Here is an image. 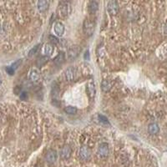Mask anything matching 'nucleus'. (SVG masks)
Returning a JSON list of instances; mask_svg holds the SVG:
<instances>
[{"mask_svg":"<svg viewBox=\"0 0 167 167\" xmlns=\"http://www.w3.org/2000/svg\"><path fill=\"white\" fill-rule=\"evenodd\" d=\"M71 153V148L69 145H64L62 148V150H61V151H60V155H61V157L63 159L67 160V159H69V158L70 157Z\"/></svg>","mask_w":167,"mask_h":167,"instance_id":"nucleus-13","label":"nucleus"},{"mask_svg":"<svg viewBox=\"0 0 167 167\" xmlns=\"http://www.w3.org/2000/svg\"><path fill=\"white\" fill-rule=\"evenodd\" d=\"M45 159H46V161L49 164H53V163L55 162L56 159H57V153L55 150H49L47 152L46 155H45Z\"/></svg>","mask_w":167,"mask_h":167,"instance_id":"nucleus-11","label":"nucleus"},{"mask_svg":"<svg viewBox=\"0 0 167 167\" xmlns=\"http://www.w3.org/2000/svg\"><path fill=\"white\" fill-rule=\"evenodd\" d=\"M2 84V77H1V74H0V85Z\"/></svg>","mask_w":167,"mask_h":167,"instance_id":"nucleus-30","label":"nucleus"},{"mask_svg":"<svg viewBox=\"0 0 167 167\" xmlns=\"http://www.w3.org/2000/svg\"><path fill=\"white\" fill-rule=\"evenodd\" d=\"M163 30H164L165 35H166L167 36V22L165 24V25H164V29H163Z\"/></svg>","mask_w":167,"mask_h":167,"instance_id":"nucleus-28","label":"nucleus"},{"mask_svg":"<svg viewBox=\"0 0 167 167\" xmlns=\"http://www.w3.org/2000/svg\"><path fill=\"white\" fill-rule=\"evenodd\" d=\"M69 14V5L68 4H60L58 9V14L60 18H66Z\"/></svg>","mask_w":167,"mask_h":167,"instance_id":"nucleus-5","label":"nucleus"},{"mask_svg":"<svg viewBox=\"0 0 167 167\" xmlns=\"http://www.w3.org/2000/svg\"><path fill=\"white\" fill-rule=\"evenodd\" d=\"M109 146L106 143L100 144V146L98 147V154L100 157L106 158L109 155Z\"/></svg>","mask_w":167,"mask_h":167,"instance_id":"nucleus-8","label":"nucleus"},{"mask_svg":"<svg viewBox=\"0 0 167 167\" xmlns=\"http://www.w3.org/2000/svg\"><path fill=\"white\" fill-rule=\"evenodd\" d=\"M20 87H19V86H17V87H15V89H14V93L16 94V95H18L19 93H20Z\"/></svg>","mask_w":167,"mask_h":167,"instance_id":"nucleus-27","label":"nucleus"},{"mask_svg":"<svg viewBox=\"0 0 167 167\" xmlns=\"http://www.w3.org/2000/svg\"><path fill=\"white\" fill-rule=\"evenodd\" d=\"M28 77H29V79L32 82H36L40 79V74H39V72L37 69H31L29 70V74H28Z\"/></svg>","mask_w":167,"mask_h":167,"instance_id":"nucleus-10","label":"nucleus"},{"mask_svg":"<svg viewBox=\"0 0 167 167\" xmlns=\"http://www.w3.org/2000/svg\"><path fill=\"white\" fill-rule=\"evenodd\" d=\"M48 59H49V57H47V56H41L39 57L37 59V66L38 68H41L42 66H43L46 63L48 62Z\"/></svg>","mask_w":167,"mask_h":167,"instance_id":"nucleus-19","label":"nucleus"},{"mask_svg":"<svg viewBox=\"0 0 167 167\" xmlns=\"http://www.w3.org/2000/svg\"><path fill=\"white\" fill-rule=\"evenodd\" d=\"M95 21L92 19H86L84 21L83 24V31L84 33L86 36L90 37L91 35H93V33L95 32Z\"/></svg>","mask_w":167,"mask_h":167,"instance_id":"nucleus-1","label":"nucleus"},{"mask_svg":"<svg viewBox=\"0 0 167 167\" xmlns=\"http://www.w3.org/2000/svg\"><path fill=\"white\" fill-rule=\"evenodd\" d=\"M48 39H49V42L51 44H57L59 43V39H58L56 37H54L53 35H49V37H48Z\"/></svg>","mask_w":167,"mask_h":167,"instance_id":"nucleus-22","label":"nucleus"},{"mask_svg":"<svg viewBox=\"0 0 167 167\" xmlns=\"http://www.w3.org/2000/svg\"><path fill=\"white\" fill-rule=\"evenodd\" d=\"M111 88H112V84L109 80H105L101 82V90L104 92H108L111 90Z\"/></svg>","mask_w":167,"mask_h":167,"instance_id":"nucleus-16","label":"nucleus"},{"mask_svg":"<svg viewBox=\"0 0 167 167\" xmlns=\"http://www.w3.org/2000/svg\"><path fill=\"white\" fill-rule=\"evenodd\" d=\"M79 156L83 160H87L91 156V150L87 146H82L79 151Z\"/></svg>","mask_w":167,"mask_h":167,"instance_id":"nucleus-7","label":"nucleus"},{"mask_svg":"<svg viewBox=\"0 0 167 167\" xmlns=\"http://www.w3.org/2000/svg\"><path fill=\"white\" fill-rule=\"evenodd\" d=\"M39 48H40V44H39V43L37 44V45H35V46H33V48L29 50V57H33V56H34V55L37 53V52L38 51Z\"/></svg>","mask_w":167,"mask_h":167,"instance_id":"nucleus-21","label":"nucleus"},{"mask_svg":"<svg viewBox=\"0 0 167 167\" xmlns=\"http://www.w3.org/2000/svg\"><path fill=\"white\" fill-rule=\"evenodd\" d=\"M64 75H65V79H66V80L68 82L74 81V80L76 78V69H75V68L73 66L68 67L65 72H64Z\"/></svg>","mask_w":167,"mask_h":167,"instance_id":"nucleus-3","label":"nucleus"},{"mask_svg":"<svg viewBox=\"0 0 167 167\" xmlns=\"http://www.w3.org/2000/svg\"><path fill=\"white\" fill-rule=\"evenodd\" d=\"M88 9H89L90 14H95L96 12L98 11V9H99V4H98V2L97 1H94V0L90 1L89 6H88Z\"/></svg>","mask_w":167,"mask_h":167,"instance_id":"nucleus-14","label":"nucleus"},{"mask_svg":"<svg viewBox=\"0 0 167 167\" xmlns=\"http://www.w3.org/2000/svg\"><path fill=\"white\" fill-rule=\"evenodd\" d=\"M64 111L68 115H75L77 113V109L73 106H67L64 108Z\"/></svg>","mask_w":167,"mask_h":167,"instance_id":"nucleus-20","label":"nucleus"},{"mask_svg":"<svg viewBox=\"0 0 167 167\" xmlns=\"http://www.w3.org/2000/svg\"><path fill=\"white\" fill-rule=\"evenodd\" d=\"M81 52V47L79 46V45H73L70 48H69V51H68V59L69 60L73 61L76 59L80 53Z\"/></svg>","mask_w":167,"mask_h":167,"instance_id":"nucleus-2","label":"nucleus"},{"mask_svg":"<svg viewBox=\"0 0 167 167\" xmlns=\"http://www.w3.org/2000/svg\"><path fill=\"white\" fill-rule=\"evenodd\" d=\"M53 31L55 34L59 36V37H61L64 33V26L62 23L60 22H57L55 23L54 26H53Z\"/></svg>","mask_w":167,"mask_h":167,"instance_id":"nucleus-9","label":"nucleus"},{"mask_svg":"<svg viewBox=\"0 0 167 167\" xmlns=\"http://www.w3.org/2000/svg\"><path fill=\"white\" fill-rule=\"evenodd\" d=\"M26 97H27V94H26L25 92H22L21 95H20V98H21L22 100H25Z\"/></svg>","mask_w":167,"mask_h":167,"instance_id":"nucleus-26","label":"nucleus"},{"mask_svg":"<svg viewBox=\"0 0 167 167\" xmlns=\"http://www.w3.org/2000/svg\"><path fill=\"white\" fill-rule=\"evenodd\" d=\"M65 61V54L64 52H60L58 54L56 58L53 59V62L55 63L56 64L59 65V64H62Z\"/></svg>","mask_w":167,"mask_h":167,"instance_id":"nucleus-17","label":"nucleus"},{"mask_svg":"<svg viewBox=\"0 0 167 167\" xmlns=\"http://www.w3.org/2000/svg\"><path fill=\"white\" fill-rule=\"evenodd\" d=\"M86 92L90 99H94L96 95V89L93 80H90L86 85Z\"/></svg>","mask_w":167,"mask_h":167,"instance_id":"nucleus-6","label":"nucleus"},{"mask_svg":"<svg viewBox=\"0 0 167 167\" xmlns=\"http://www.w3.org/2000/svg\"><path fill=\"white\" fill-rule=\"evenodd\" d=\"M159 130H160V127H159V125L157 124L152 123V124L149 125L148 131L150 134H156L159 132Z\"/></svg>","mask_w":167,"mask_h":167,"instance_id":"nucleus-18","label":"nucleus"},{"mask_svg":"<svg viewBox=\"0 0 167 167\" xmlns=\"http://www.w3.org/2000/svg\"><path fill=\"white\" fill-rule=\"evenodd\" d=\"M53 52V46L51 43H46L42 48V53H43V56L49 57L52 55Z\"/></svg>","mask_w":167,"mask_h":167,"instance_id":"nucleus-12","label":"nucleus"},{"mask_svg":"<svg viewBox=\"0 0 167 167\" xmlns=\"http://www.w3.org/2000/svg\"><path fill=\"white\" fill-rule=\"evenodd\" d=\"M49 7V2L46 0H39L38 1V9L41 12H44L48 9Z\"/></svg>","mask_w":167,"mask_h":167,"instance_id":"nucleus-15","label":"nucleus"},{"mask_svg":"<svg viewBox=\"0 0 167 167\" xmlns=\"http://www.w3.org/2000/svg\"><path fill=\"white\" fill-rule=\"evenodd\" d=\"M6 71H7V73H8L9 74H10V75H14L15 70H14L11 67H8V68H6Z\"/></svg>","mask_w":167,"mask_h":167,"instance_id":"nucleus-25","label":"nucleus"},{"mask_svg":"<svg viewBox=\"0 0 167 167\" xmlns=\"http://www.w3.org/2000/svg\"><path fill=\"white\" fill-rule=\"evenodd\" d=\"M99 119H100V122H102L103 124H109V120L104 115H99Z\"/></svg>","mask_w":167,"mask_h":167,"instance_id":"nucleus-24","label":"nucleus"},{"mask_svg":"<svg viewBox=\"0 0 167 167\" xmlns=\"http://www.w3.org/2000/svg\"><path fill=\"white\" fill-rule=\"evenodd\" d=\"M89 56H90V52H89V50H87L85 53V59H89Z\"/></svg>","mask_w":167,"mask_h":167,"instance_id":"nucleus-29","label":"nucleus"},{"mask_svg":"<svg viewBox=\"0 0 167 167\" xmlns=\"http://www.w3.org/2000/svg\"><path fill=\"white\" fill-rule=\"evenodd\" d=\"M107 11L111 16H115L119 13V5L116 1H110L107 4Z\"/></svg>","mask_w":167,"mask_h":167,"instance_id":"nucleus-4","label":"nucleus"},{"mask_svg":"<svg viewBox=\"0 0 167 167\" xmlns=\"http://www.w3.org/2000/svg\"><path fill=\"white\" fill-rule=\"evenodd\" d=\"M21 63H22V59H19V60H17L16 62H14L12 65H11V68L14 69V70H16L19 66H20V64H21Z\"/></svg>","mask_w":167,"mask_h":167,"instance_id":"nucleus-23","label":"nucleus"}]
</instances>
